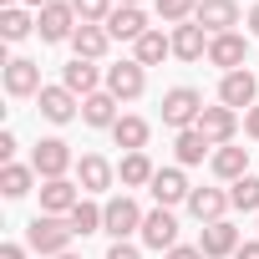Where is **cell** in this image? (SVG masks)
<instances>
[{
  "instance_id": "8fae6325",
  "label": "cell",
  "mask_w": 259,
  "mask_h": 259,
  "mask_svg": "<svg viewBox=\"0 0 259 259\" xmlns=\"http://www.w3.org/2000/svg\"><path fill=\"white\" fill-rule=\"evenodd\" d=\"M6 92L11 97H41V61H31V56L6 61Z\"/></svg>"
},
{
  "instance_id": "5bb4252c",
  "label": "cell",
  "mask_w": 259,
  "mask_h": 259,
  "mask_svg": "<svg viewBox=\"0 0 259 259\" xmlns=\"http://www.w3.org/2000/svg\"><path fill=\"white\" fill-rule=\"evenodd\" d=\"M198 249H203V259H234V254H239V229H234L229 219H219V224H203V239H198Z\"/></svg>"
},
{
  "instance_id": "7c38bea8",
  "label": "cell",
  "mask_w": 259,
  "mask_h": 259,
  "mask_svg": "<svg viewBox=\"0 0 259 259\" xmlns=\"http://www.w3.org/2000/svg\"><path fill=\"white\" fill-rule=\"evenodd\" d=\"M148 193L158 198V208H173V203H188L193 183L183 178V168H158V178L148 183Z\"/></svg>"
},
{
  "instance_id": "4316f807",
  "label": "cell",
  "mask_w": 259,
  "mask_h": 259,
  "mask_svg": "<svg viewBox=\"0 0 259 259\" xmlns=\"http://www.w3.org/2000/svg\"><path fill=\"white\" fill-rule=\"evenodd\" d=\"M163 56H173V36H168V31H148V36L133 46V61H138V66H163Z\"/></svg>"
},
{
  "instance_id": "60d3db41",
  "label": "cell",
  "mask_w": 259,
  "mask_h": 259,
  "mask_svg": "<svg viewBox=\"0 0 259 259\" xmlns=\"http://www.w3.org/2000/svg\"><path fill=\"white\" fill-rule=\"evenodd\" d=\"M249 31H254V36H259V6H254V11H249Z\"/></svg>"
},
{
  "instance_id": "e575fe53",
  "label": "cell",
  "mask_w": 259,
  "mask_h": 259,
  "mask_svg": "<svg viewBox=\"0 0 259 259\" xmlns=\"http://www.w3.org/2000/svg\"><path fill=\"white\" fill-rule=\"evenodd\" d=\"M163 259H203V249H198V244H178V249H168Z\"/></svg>"
},
{
  "instance_id": "ac0fdd59",
  "label": "cell",
  "mask_w": 259,
  "mask_h": 259,
  "mask_svg": "<svg viewBox=\"0 0 259 259\" xmlns=\"http://www.w3.org/2000/svg\"><path fill=\"white\" fill-rule=\"evenodd\" d=\"M229 208H234V203H229L224 188H193V193H188V213H193L198 224H219Z\"/></svg>"
},
{
  "instance_id": "83f0119b",
  "label": "cell",
  "mask_w": 259,
  "mask_h": 259,
  "mask_svg": "<svg viewBox=\"0 0 259 259\" xmlns=\"http://www.w3.org/2000/svg\"><path fill=\"white\" fill-rule=\"evenodd\" d=\"M208 148H213V143H208V138L198 133V127H188V133H178V143H173V153H178V163H183V168H193V163L213 158Z\"/></svg>"
},
{
  "instance_id": "f35d334b",
  "label": "cell",
  "mask_w": 259,
  "mask_h": 259,
  "mask_svg": "<svg viewBox=\"0 0 259 259\" xmlns=\"http://www.w3.org/2000/svg\"><path fill=\"white\" fill-rule=\"evenodd\" d=\"M234 259H259V239H249V244H239V254Z\"/></svg>"
},
{
  "instance_id": "4dcf8cb0",
  "label": "cell",
  "mask_w": 259,
  "mask_h": 259,
  "mask_svg": "<svg viewBox=\"0 0 259 259\" xmlns=\"http://www.w3.org/2000/svg\"><path fill=\"white\" fill-rule=\"evenodd\" d=\"M66 219H71V229H76L81 239H87V234H102V203H92V198H81Z\"/></svg>"
},
{
  "instance_id": "9a60e30c",
  "label": "cell",
  "mask_w": 259,
  "mask_h": 259,
  "mask_svg": "<svg viewBox=\"0 0 259 259\" xmlns=\"http://www.w3.org/2000/svg\"><path fill=\"white\" fill-rule=\"evenodd\" d=\"M208 36H229L239 26V6L234 0H198V16H193Z\"/></svg>"
},
{
  "instance_id": "ee69618b",
  "label": "cell",
  "mask_w": 259,
  "mask_h": 259,
  "mask_svg": "<svg viewBox=\"0 0 259 259\" xmlns=\"http://www.w3.org/2000/svg\"><path fill=\"white\" fill-rule=\"evenodd\" d=\"M0 6H6V11H11V6H16V0H0Z\"/></svg>"
},
{
  "instance_id": "d6a6232c",
  "label": "cell",
  "mask_w": 259,
  "mask_h": 259,
  "mask_svg": "<svg viewBox=\"0 0 259 259\" xmlns=\"http://www.w3.org/2000/svg\"><path fill=\"white\" fill-rule=\"evenodd\" d=\"M198 16V0H158V21H168V26H188Z\"/></svg>"
},
{
  "instance_id": "8d00e7d4",
  "label": "cell",
  "mask_w": 259,
  "mask_h": 259,
  "mask_svg": "<svg viewBox=\"0 0 259 259\" xmlns=\"http://www.w3.org/2000/svg\"><path fill=\"white\" fill-rule=\"evenodd\" d=\"M244 133H249V138H254V143H259V102H254V107H249V112H244Z\"/></svg>"
},
{
  "instance_id": "ab89813d",
  "label": "cell",
  "mask_w": 259,
  "mask_h": 259,
  "mask_svg": "<svg viewBox=\"0 0 259 259\" xmlns=\"http://www.w3.org/2000/svg\"><path fill=\"white\" fill-rule=\"evenodd\" d=\"M0 259H26V249L21 244H0Z\"/></svg>"
},
{
  "instance_id": "8992f818",
  "label": "cell",
  "mask_w": 259,
  "mask_h": 259,
  "mask_svg": "<svg viewBox=\"0 0 259 259\" xmlns=\"http://www.w3.org/2000/svg\"><path fill=\"white\" fill-rule=\"evenodd\" d=\"M143 87H148V66H138V61H117V66H107V92H112L117 102H138Z\"/></svg>"
},
{
  "instance_id": "6da1fadb",
  "label": "cell",
  "mask_w": 259,
  "mask_h": 259,
  "mask_svg": "<svg viewBox=\"0 0 259 259\" xmlns=\"http://www.w3.org/2000/svg\"><path fill=\"white\" fill-rule=\"evenodd\" d=\"M71 239H76L71 219H56V213H36V219L26 224V244H31L41 259H61V254H71Z\"/></svg>"
},
{
  "instance_id": "74e56055",
  "label": "cell",
  "mask_w": 259,
  "mask_h": 259,
  "mask_svg": "<svg viewBox=\"0 0 259 259\" xmlns=\"http://www.w3.org/2000/svg\"><path fill=\"white\" fill-rule=\"evenodd\" d=\"M0 158H6V163L16 158V133H0Z\"/></svg>"
},
{
  "instance_id": "52a82bcc",
  "label": "cell",
  "mask_w": 259,
  "mask_h": 259,
  "mask_svg": "<svg viewBox=\"0 0 259 259\" xmlns=\"http://www.w3.org/2000/svg\"><path fill=\"white\" fill-rule=\"evenodd\" d=\"M198 133H203L213 148H229V143H234V133H239V112H234V107H224V102H219V107H203Z\"/></svg>"
},
{
  "instance_id": "ffe728a7",
  "label": "cell",
  "mask_w": 259,
  "mask_h": 259,
  "mask_svg": "<svg viewBox=\"0 0 259 259\" xmlns=\"http://www.w3.org/2000/svg\"><path fill=\"white\" fill-rule=\"evenodd\" d=\"M97 81H102L97 61H81V56H71V61L61 66V87H66V92H76V97H92V92H97Z\"/></svg>"
},
{
  "instance_id": "836d02e7",
  "label": "cell",
  "mask_w": 259,
  "mask_h": 259,
  "mask_svg": "<svg viewBox=\"0 0 259 259\" xmlns=\"http://www.w3.org/2000/svg\"><path fill=\"white\" fill-rule=\"evenodd\" d=\"M71 11H76V21H81V26H107L112 0H71Z\"/></svg>"
},
{
  "instance_id": "7402d4cb",
  "label": "cell",
  "mask_w": 259,
  "mask_h": 259,
  "mask_svg": "<svg viewBox=\"0 0 259 259\" xmlns=\"http://www.w3.org/2000/svg\"><path fill=\"white\" fill-rule=\"evenodd\" d=\"M208 168H213V178H224V183H239L244 173H249V148H213V158H208Z\"/></svg>"
},
{
  "instance_id": "4fadbf2b",
  "label": "cell",
  "mask_w": 259,
  "mask_h": 259,
  "mask_svg": "<svg viewBox=\"0 0 259 259\" xmlns=\"http://www.w3.org/2000/svg\"><path fill=\"white\" fill-rule=\"evenodd\" d=\"M76 203H81V183H71V178H51V183H41V213L66 219Z\"/></svg>"
},
{
  "instance_id": "f6af8a7d",
  "label": "cell",
  "mask_w": 259,
  "mask_h": 259,
  "mask_svg": "<svg viewBox=\"0 0 259 259\" xmlns=\"http://www.w3.org/2000/svg\"><path fill=\"white\" fill-rule=\"evenodd\" d=\"M61 259H81V254H61Z\"/></svg>"
},
{
  "instance_id": "b9f144b4",
  "label": "cell",
  "mask_w": 259,
  "mask_h": 259,
  "mask_svg": "<svg viewBox=\"0 0 259 259\" xmlns=\"http://www.w3.org/2000/svg\"><path fill=\"white\" fill-rule=\"evenodd\" d=\"M26 6H31V11H46V6H56V0H26Z\"/></svg>"
},
{
  "instance_id": "5b68a950",
  "label": "cell",
  "mask_w": 259,
  "mask_h": 259,
  "mask_svg": "<svg viewBox=\"0 0 259 259\" xmlns=\"http://www.w3.org/2000/svg\"><path fill=\"white\" fill-rule=\"evenodd\" d=\"M36 31H41V41H71L76 36V11H71V0H56V6H46V11H36Z\"/></svg>"
},
{
  "instance_id": "d590c367",
  "label": "cell",
  "mask_w": 259,
  "mask_h": 259,
  "mask_svg": "<svg viewBox=\"0 0 259 259\" xmlns=\"http://www.w3.org/2000/svg\"><path fill=\"white\" fill-rule=\"evenodd\" d=\"M107 259H143V249H133V244H112Z\"/></svg>"
},
{
  "instance_id": "d6986e66",
  "label": "cell",
  "mask_w": 259,
  "mask_h": 259,
  "mask_svg": "<svg viewBox=\"0 0 259 259\" xmlns=\"http://www.w3.org/2000/svg\"><path fill=\"white\" fill-rule=\"evenodd\" d=\"M112 178H117V168H112L107 158H97V153H87V158L76 163V183H81V193H107Z\"/></svg>"
},
{
  "instance_id": "f1b7e54d",
  "label": "cell",
  "mask_w": 259,
  "mask_h": 259,
  "mask_svg": "<svg viewBox=\"0 0 259 259\" xmlns=\"http://www.w3.org/2000/svg\"><path fill=\"white\" fill-rule=\"evenodd\" d=\"M31 183H36V168H26V163H6L0 168V193L6 198H26Z\"/></svg>"
},
{
  "instance_id": "7bdbcfd3",
  "label": "cell",
  "mask_w": 259,
  "mask_h": 259,
  "mask_svg": "<svg viewBox=\"0 0 259 259\" xmlns=\"http://www.w3.org/2000/svg\"><path fill=\"white\" fill-rule=\"evenodd\" d=\"M112 6H143V0H112Z\"/></svg>"
},
{
  "instance_id": "f546056e",
  "label": "cell",
  "mask_w": 259,
  "mask_h": 259,
  "mask_svg": "<svg viewBox=\"0 0 259 259\" xmlns=\"http://www.w3.org/2000/svg\"><path fill=\"white\" fill-rule=\"evenodd\" d=\"M31 31H36L31 11H21V6H11V11H0V36H6V41H26Z\"/></svg>"
},
{
  "instance_id": "7a4b0ae2",
  "label": "cell",
  "mask_w": 259,
  "mask_h": 259,
  "mask_svg": "<svg viewBox=\"0 0 259 259\" xmlns=\"http://www.w3.org/2000/svg\"><path fill=\"white\" fill-rule=\"evenodd\" d=\"M143 208L133 203V198H107L102 203V234H112V244H127V234H143Z\"/></svg>"
},
{
  "instance_id": "d4e9b609",
  "label": "cell",
  "mask_w": 259,
  "mask_h": 259,
  "mask_svg": "<svg viewBox=\"0 0 259 259\" xmlns=\"http://www.w3.org/2000/svg\"><path fill=\"white\" fill-rule=\"evenodd\" d=\"M148 133H153V127H148L143 117L127 112V117H117V127H112V143H117L122 153H143V148H148Z\"/></svg>"
},
{
  "instance_id": "9c48e42d",
  "label": "cell",
  "mask_w": 259,
  "mask_h": 259,
  "mask_svg": "<svg viewBox=\"0 0 259 259\" xmlns=\"http://www.w3.org/2000/svg\"><path fill=\"white\" fill-rule=\"evenodd\" d=\"M143 244L158 249V254L178 249V219H173V208H153V213L143 219Z\"/></svg>"
},
{
  "instance_id": "cb8c5ba5",
  "label": "cell",
  "mask_w": 259,
  "mask_h": 259,
  "mask_svg": "<svg viewBox=\"0 0 259 259\" xmlns=\"http://www.w3.org/2000/svg\"><path fill=\"white\" fill-rule=\"evenodd\" d=\"M117 178H122V188H148V183L158 178V168H153V158H148V153H122Z\"/></svg>"
},
{
  "instance_id": "484cf974",
  "label": "cell",
  "mask_w": 259,
  "mask_h": 259,
  "mask_svg": "<svg viewBox=\"0 0 259 259\" xmlns=\"http://www.w3.org/2000/svg\"><path fill=\"white\" fill-rule=\"evenodd\" d=\"M107 46H112L107 26H76V36H71V51H76L81 61H102V56H107Z\"/></svg>"
},
{
  "instance_id": "2e32d148",
  "label": "cell",
  "mask_w": 259,
  "mask_h": 259,
  "mask_svg": "<svg viewBox=\"0 0 259 259\" xmlns=\"http://www.w3.org/2000/svg\"><path fill=\"white\" fill-rule=\"evenodd\" d=\"M254 97H259L254 71H229V76L219 81V102H224V107H234V112H239V107L249 112V107H254Z\"/></svg>"
},
{
  "instance_id": "30bf717a",
  "label": "cell",
  "mask_w": 259,
  "mask_h": 259,
  "mask_svg": "<svg viewBox=\"0 0 259 259\" xmlns=\"http://www.w3.org/2000/svg\"><path fill=\"white\" fill-rule=\"evenodd\" d=\"M244 56H249V41H244L239 31L208 41V66H224V76H229V71H244Z\"/></svg>"
},
{
  "instance_id": "e0dca14e",
  "label": "cell",
  "mask_w": 259,
  "mask_h": 259,
  "mask_svg": "<svg viewBox=\"0 0 259 259\" xmlns=\"http://www.w3.org/2000/svg\"><path fill=\"white\" fill-rule=\"evenodd\" d=\"M208 31L198 26V21H188V26H173V56L178 61H203L208 56Z\"/></svg>"
},
{
  "instance_id": "ba28073f",
  "label": "cell",
  "mask_w": 259,
  "mask_h": 259,
  "mask_svg": "<svg viewBox=\"0 0 259 259\" xmlns=\"http://www.w3.org/2000/svg\"><path fill=\"white\" fill-rule=\"evenodd\" d=\"M153 26H148V16H143V6H112V16H107V36L112 41H143Z\"/></svg>"
},
{
  "instance_id": "3957f363",
  "label": "cell",
  "mask_w": 259,
  "mask_h": 259,
  "mask_svg": "<svg viewBox=\"0 0 259 259\" xmlns=\"http://www.w3.org/2000/svg\"><path fill=\"white\" fill-rule=\"evenodd\" d=\"M198 117H203V97H198L193 87H173V92L163 97V122H168V127L188 133V127H198Z\"/></svg>"
},
{
  "instance_id": "603a6c76",
  "label": "cell",
  "mask_w": 259,
  "mask_h": 259,
  "mask_svg": "<svg viewBox=\"0 0 259 259\" xmlns=\"http://www.w3.org/2000/svg\"><path fill=\"white\" fill-rule=\"evenodd\" d=\"M117 97L112 92H92V97H81V122L87 127H117Z\"/></svg>"
},
{
  "instance_id": "1f68e13d",
  "label": "cell",
  "mask_w": 259,
  "mask_h": 259,
  "mask_svg": "<svg viewBox=\"0 0 259 259\" xmlns=\"http://www.w3.org/2000/svg\"><path fill=\"white\" fill-rule=\"evenodd\" d=\"M229 203H234V208H244V213H259V178H254V173H244L239 183H229Z\"/></svg>"
},
{
  "instance_id": "44dd1931",
  "label": "cell",
  "mask_w": 259,
  "mask_h": 259,
  "mask_svg": "<svg viewBox=\"0 0 259 259\" xmlns=\"http://www.w3.org/2000/svg\"><path fill=\"white\" fill-rule=\"evenodd\" d=\"M36 102H41V117H46V122H71V117H76V107H81V102H76V92H66V87H41V97H36Z\"/></svg>"
},
{
  "instance_id": "277c9868",
  "label": "cell",
  "mask_w": 259,
  "mask_h": 259,
  "mask_svg": "<svg viewBox=\"0 0 259 259\" xmlns=\"http://www.w3.org/2000/svg\"><path fill=\"white\" fill-rule=\"evenodd\" d=\"M31 168H36V178H41V183L66 178V168H71V148H66L61 138H41V143H36V153H31Z\"/></svg>"
}]
</instances>
